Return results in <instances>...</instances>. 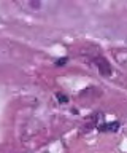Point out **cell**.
I'll return each instance as SVG.
<instances>
[{"instance_id": "obj_4", "label": "cell", "mask_w": 127, "mask_h": 153, "mask_svg": "<svg viewBox=\"0 0 127 153\" xmlns=\"http://www.w3.org/2000/svg\"><path fill=\"white\" fill-rule=\"evenodd\" d=\"M57 97H59V100H60V102H62V104H65V102H67V100H68V97H67V96H64V94H57Z\"/></svg>"}, {"instance_id": "obj_1", "label": "cell", "mask_w": 127, "mask_h": 153, "mask_svg": "<svg viewBox=\"0 0 127 153\" xmlns=\"http://www.w3.org/2000/svg\"><path fill=\"white\" fill-rule=\"evenodd\" d=\"M94 62H95L97 69H98V72H100L102 75H105V76H110V75H111V65L108 64V61H106L103 56L94 57Z\"/></svg>"}, {"instance_id": "obj_3", "label": "cell", "mask_w": 127, "mask_h": 153, "mask_svg": "<svg viewBox=\"0 0 127 153\" xmlns=\"http://www.w3.org/2000/svg\"><path fill=\"white\" fill-rule=\"evenodd\" d=\"M100 131H117L119 129V123H108V124H100Z\"/></svg>"}, {"instance_id": "obj_2", "label": "cell", "mask_w": 127, "mask_h": 153, "mask_svg": "<svg viewBox=\"0 0 127 153\" xmlns=\"http://www.w3.org/2000/svg\"><path fill=\"white\" fill-rule=\"evenodd\" d=\"M113 56L121 67L127 69V50H113Z\"/></svg>"}]
</instances>
